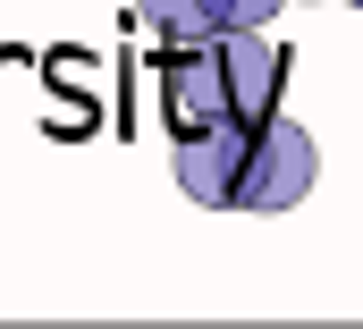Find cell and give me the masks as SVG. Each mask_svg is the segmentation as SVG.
<instances>
[{"label": "cell", "mask_w": 363, "mask_h": 329, "mask_svg": "<svg viewBox=\"0 0 363 329\" xmlns=\"http://www.w3.org/2000/svg\"><path fill=\"white\" fill-rule=\"evenodd\" d=\"M220 43V68H228V93H237V118H271L279 110V51L262 26H228V34H211Z\"/></svg>", "instance_id": "277c9868"}, {"label": "cell", "mask_w": 363, "mask_h": 329, "mask_svg": "<svg viewBox=\"0 0 363 329\" xmlns=\"http://www.w3.org/2000/svg\"><path fill=\"white\" fill-rule=\"evenodd\" d=\"M135 9H144V26L169 34V43H211V34H228V26H271L279 0H135Z\"/></svg>", "instance_id": "5b68a950"}, {"label": "cell", "mask_w": 363, "mask_h": 329, "mask_svg": "<svg viewBox=\"0 0 363 329\" xmlns=\"http://www.w3.org/2000/svg\"><path fill=\"white\" fill-rule=\"evenodd\" d=\"M313 194V135L304 127H287V118H262V135H254V152H245V186H237V211H287V203H304Z\"/></svg>", "instance_id": "6da1fadb"}, {"label": "cell", "mask_w": 363, "mask_h": 329, "mask_svg": "<svg viewBox=\"0 0 363 329\" xmlns=\"http://www.w3.org/2000/svg\"><path fill=\"white\" fill-rule=\"evenodd\" d=\"M262 118H220V127H194L178 135V186L211 211H237V186H245V152H254Z\"/></svg>", "instance_id": "7a4b0ae2"}, {"label": "cell", "mask_w": 363, "mask_h": 329, "mask_svg": "<svg viewBox=\"0 0 363 329\" xmlns=\"http://www.w3.org/2000/svg\"><path fill=\"white\" fill-rule=\"evenodd\" d=\"M161 101H169V127H178V135L237 118V93H228V68H220V43H178V60H169V77H161Z\"/></svg>", "instance_id": "3957f363"}]
</instances>
